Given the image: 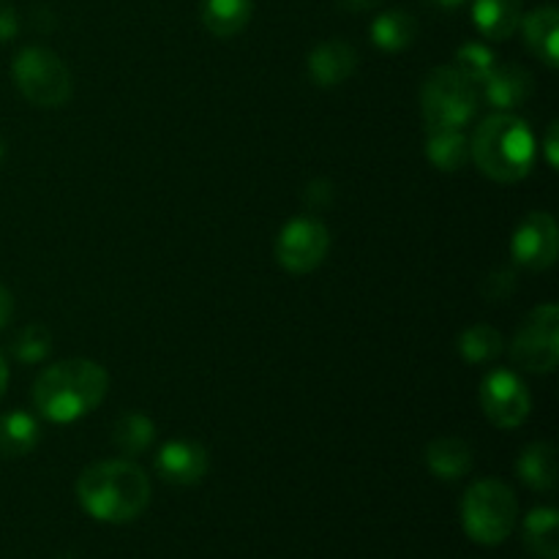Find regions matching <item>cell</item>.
<instances>
[{"mask_svg": "<svg viewBox=\"0 0 559 559\" xmlns=\"http://www.w3.org/2000/svg\"><path fill=\"white\" fill-rule=\"evenodd\" d=\"M516 473L530 489L551 491L557 486V451L549 442H533L519 456Z\"/></svg>", "mask_w": 559, "mask_h": 559, "instance_id": "ac0fdd59", "label": "cell"}, {"mask_svg": "<svg viewBox=\"0 0 559 559\" xmlns=\"http://www.w3.org/2000/svg\"><path fill=\"white\" fill-rule=\"evenodd\" d=\"M331 249L328 227L314 216H298L278 233L276 260L287 273L304 276L322 265Z\"/></svg>", "mask_w": 559, "mask_h": 559, "instance_id": "ba28073f", "label": "cell"}, {"mask_svg": "<svg viewBox=\"0 0 559 559\" xmlns=\"http://www.w3.org/2000/svg\"><path fill=\"white\" fill-rule=\"evenodd\" d=\"M533 93V76L527 69L516 63H497L486 82L480 85V98L500 112H508L513 107H522Z\"/></svg>", "mask_w": 559, "mask_h": 559, "instance_id": "7c38bea8", "label": "cell"}, {"mask_svg": "<svg viewBox=\"0 0 559 559\" xmlns=\"http://www.w3.org/2000/svg\"><path fill=\"white\" fill-rule=\"evenodd\" d=\"M506 342H502V333L495 331L491 325H473L462 333L459 338V353L467 364H489L497 355L502 353Z\"/></svg>", "mask_w": 559, "mask_h": 559, "instance_id": "cb8c5ba5", "label": "cell"}, {"mask_svg": "<svg viewBox=\"0 0 559 559\" xmlns=\"http://www.w3.org/2000/svg\"><path fill=\"white\" fill-rule=\"evenodd\" d=\"M207 451L194 440H173L158 451L156 469L167 484L173 486H194L207 473Z\"/></svg>", "mask_w": 559, "mask_h": 559, "instance_id": "8fae6325", "label": "cell"}, {"mask_svg": "<svg viewBox=\"0 0 559 559\" xmlns=\"http://www.w3.org/2000/svg\"><path fill=\"white\" fill-rule=\"evenodd\" d=\"M3 158H5V145H3V140H0V164H3Z\"/></svg>", "mask_w": 559, "mask_h": 559, "instance_id": "836d02e7", "label": "cell"}, {"mask_svg": "<svg viewBox=\"0 0 559 559\" xmlns=\"http://www.w3.org/2000/svg\"><path fill=\"white\" fill-rule=\"evenodd\" d=\"M480 407L497 429H516L530 418L533 396L522 377L508 369H497L480 385Z\"/></svg>", "mask_w": 559, "mask_h": 559, "instance_id": "9c48e42d", "label": "cell"}, {"mask_svg": "<svg viewBox=\"0 0 559 559\" xmlns=\"http://www.w3.org/2000/svg\"><path fill=\"white\" fill-rule=\"evenodd\" d=\"M559 516L551 508H535L524 519V546L535 559H559Z\"/></svg>", "mask_w": 559, "mask_h": 559, "instance_id": "44dd1931", "label": "cell"}, {"mask_svg": "<svg viewBox=\"0 0 559 559\" xmlns=\"http://www.w3.org/2000/svg\"><path fill=\"white\" fill-rule=\"evenodd\" d=\"M52 349V336L44 325H27L16 333L14 344H11V353L20 364H41L44 358Z\"/></svg>", "mask_w": 559, "mask_h": 559, "instance_id": "484cf974", "label": "cell"}, {"mask_svg": "<svg viewBox=\"0 0 559 559\" xmlns=\"http://www.w3.org/2000/svg\"><path fill=\"white\" fill-rule=\"evenodd\" d=\"M304 200H306V207H311V211H325V207L333 202V186L328 183L325 178L314 180V183L306 189Z\"/></svg>", "mask_w": 559, "mask_h": 559, "instance_id": "4316f807", "label": "cell"}, {"mask_svg": "<svg viewBox=\"0 0 559 559\" xmlns=\"http://www.w3.org/2000/svg\"><path fill=\"white\" fill-rule=\"evenodd\" d=\"M469 158L486 178L497 183H519L533 173L535 136L527 120L516 115H491L469 140Z\"/></svg>", "mask_w": 559, "mask_h": 559, "instance_id": "3957f363", "label": "cell"}, {"mask_svg": "<svg viewBox=\"0 0 559 559\" xmlns=\"http://www.w3.org/2000/svg\"><path fill=\"white\" fill-rule=\"evenodd\" d=\"M478 102L480 91L456 66H440L426 76L420 87V112H424L426 131H464V126L478 112Z\"/></svg>", "mask_w": 559, "mask_h": 559, "instance_id": "277c9868", "label": "cell"}, {"mask_svg": "<svg viewBox=\"0 0 559 559\" xmlns=\"http://www.w3.org/2000/svg\"><path fill=\"white\" fill-rule=\"evenodd\" d=\"M76 500L98 522H134L151 502V478L126 459L96 462L76 480Z\"/></svg>", "mask_w": 559, "mask_h": 559, "instance_id": "6da1fadb", "label": "cell"}, {"mask_svg": "<svg viewBox=\"0 0 559 559\" xmlns=\"http://www.w3.org/2000/svg\"><path fill=\"white\" fill-rule=\"evenodd\" d=\"M511 358L530 374H551L559 364V309L544 304L524 317L511 342Z\"/></svg>", "mask_w": 559, "mask_h": 559, "instance_id": "52a82bcc", "label": "cell"}, {"mask_svg": "<svg viewBox=\"0 0 559 559\" xmlns=\"http://www.w3.org/2000/svg\"><path fill=\"white\" fill-rule=\"evenodd\" d=\"M20 31V20H16L14 5L0 0V41H11Z\"/></svg>", "mask_w": 559, "mask_h": 559, "instance_id": "83f0119b", "label": "cell"}, {"mask_svg": "<svg viewBox=\"0 0 559 559\" xmlns=\"http://www.w3.org/2000/svg\"><path fill=\"white\" fill-rule=\"evenodd\" d=\"M5 385H9V366H5L3 355H0V399H3Z\"/></svg>", "mask_w": 559, "mask_h": 559, "instance_id": "d6a6232c", "label": "cell"}, {"mask_svg": "<svg viewBox=\"0 0 559 559\" xmlns=\"http://www.w3.org/2000/svg\"><path fill=\"white\" fill-rule=\"evenodd\" d=\"M11 317H14V295L9 293V287L0 284V331L9 325Z\"/></svg>", "mask_w": 559, "mask_h": 559, "instance_id": "f546056e", "label": "cell"}, {"mask_svg": "<svg viewBox=\"0 0 559 559\" xmlns=\"http://www.w3.org/2000/svg\"><path fill=\"white\" fill-rule=\"evenodd\" d=\"M424 3H431V5H437V9L451 11V9H459L462 3H467V0H424Z\"/></svg>", "mask_w": 559, "mask_h": 559, "instance_id": "1f68e13d", "label": "cell"}, {"mask_svg": "<svg viewBox=\"0 0 559 559\" xmlns=\"http://www.w3.org/2000/svg\"><path fill=\"white\" fill-rule=\"evenodd\" d=\"M426 158L437 169H442V173H456V169H462L469 162V140L459 129L429 131Z\"/></svg>", "mask_w": 559, "mask_h": 559, "instance_id": "7402d4cb", "label": "cell"}, {"mask_svg": "<svg viewBox=\"0 0 559 559\" xmlns=\"http://www.w3.org/2000/svg\"><path fill=\"white\" fill-rule=\"evenodd\" d=\"M355 66H358V55H355L353 44L342 41V38L317 44L309 55V74L320 87H336L347 82Z\"/></svg>", "mask_w": 559, "mask_h": 559, "instance_id": "4fadbf2b", "label": "cell"}, {"mask_svg": "<svg viewBox=\"0 0 559 559\" xmlns=\"http://www.w3.org/2000/svg\"><path fill=\"white\" fill-rule=\"evenodd\" d=\"M418 36V20L409 11L391 9L380 14L371 25V41L385 52H402Z\"/></svg>", "mask_w": 559, "mask_h": 559, "instance_id": "ffe728a7", "label": "cell"}, {"mask_svg": "<svg viewBox=\"0 0 559 559\" xmlns=\"http://www.w3.org/2000/svg\"><path fill=\"white\" fill-rule=\"evenodd\" d=\"M426 464L440 480H459L473 469V448L459 437H440L426 448Z\"/></svg>", "mask_w": 559, "mask_h": 559, "instance_id": "2e32d148", "label": "cell"}, {"mask_svg": "<svg viewBox=\"0 0 559 559\" xmlns=\"http://www.w3.org/2000/svg\"><path fill=\"white\" fill-rule=\"evenodd\" d=\"M524 38H527V47L544 60L549 69H557L559 63V14L555 5H540V9L530 11L527 16H522Z\"/></svg>", "mask_w": 559, "mask_h": 559, "instance_id": "5bb4252c", "label": "cell"}, {"mask_svg": "<svg viewBox=\"0 0 559 559\" xmlns=\"http://www.w3.org/2000/svg\"><path fill=\"white\" fill-rule=\"evenodd\" d=\"M522 0H473V22L491 41H506L522 25Z\"/></svg>", "mask_w": 559, "mask_h": 559, "instance_id": "9a60e30c", "label": "cell"}, {"mask_svg": "<svg viewBox=\"0 0 559 559\" xmlns=\"http://www.w3.org/2000/svg\"><path fill=\"white\" fill-rule=\"evenodd\" d=\"M519 502L511 486L502 480H478L462 502L464 533L480 546H500L516 530Z\"/></svg>", "mask_w": 559, "mask_h": 559, "instance_id": "5b68a950", "label": "cell"}, {"mask_svg": "<svg viewBox=\"0 0 559 559\" xmlns=\"http://www.w3.org/2000/svg\"><path fill=\"white\" fill-rule=\"evenodd\" d=\"M109 374L87 358L60 360L33 382V404L52 424H74L98 407L107 396Z\"/></svg>", "mask_w": 559, "mask_h": 559, "instance_id": "7a4b0ae2", "label": "cell"}, {"mask_svg": "<svg viewBox=\"0 0 559 559\" xmlns=\"http://www.w3.org/2000/svg\"><path fill=\"white\" fill-rule=\"evenodd\" d=\"M559 251V233L557 222L551 213L535 211L522 218L511 238L513 262L527 271H546L555 265Z\"/></svg>", "mask_w": 559, "mask_h": 559, "instance_id": "30bf717a", "label": "cell"}, {"mask_svg": "<svg viewBox=\"0 0 559 559\" xmlns=\"http://www.w3.org/2000/svg\"><path fill=\"white\" fill-rule=\"evenodd\" d=\"M254 0H202V25L218 38H233L249 25Z\"/></svg>", "mask_w": 559, "mask_h": 559, "instance_id": "e0dca14e", "label": "cell"}, {"mask_svg": "<svg viewBox=\"0 0 559 559\" xmlns=\"http://www.w3.org/2000/svg\"><path fill=\"white\" fill-rule=\"evenodd\" d=\"M153 440H156V426L142 413H126L115 420L112 442L126 456H140L153 445Z\"/></svg>", "mask_w": 559, "mask_h": 559, "instance_id": "603a6c76", "label": "cell"}, {"mask_svg": "<svg viewBox=\"0 0 559 559\" xmlns=\"http://www.w3.org/2000/svg\"><path fill=\"white\" fill-rule=\"evenodd\" d=\"M41 440L36 418L27 413H5L0 415V456L16 459L27 456Z\"/></svg>", "mask_w": 559, "mask_h": 559, "instance_id": "d6986e66", "label": "cell"}, {"mask_svg": "<svg viewBox=\"0 0 559 559\" xmlns=\"http://www.w3.org/2000/svg\"><path fill=\"white\" fill-rule=\"evenodd\" d=\"M336 3L342 5L344 11H353V14H358V11L377 9V5H380L382 0H336Z\"/></svg>", "mask_w": 559, "mask_h": 559, "instance_id": "4dcf8cb0", "label": "cell"}, {"mask_svg": "<svg viewBox=\"0 0 559 559\" xmlns=\"http://www.w3.org/2000/svg\"><path fill=\"white\" fill-rule=\"evenodd\" d=\"M495 66H497V55L491 52L486 44L469 41L456 52V69L462 71V74L467 76V80L473 82L478 91H480V85L486 82V76L491 74V69H495Z\"/></svg>", "mask_w": 559, "mask_h": 559, "instance_id": "d4e9b609", "label": "cell"}, {"mask_svg": "<svg viewBox=\"0 0 559 559\" xmlns=\"http://www.w3.org/2000/svg\"><path fill=\"white\" fill-rule=\"evenodd\" d=\"M11 76L22 96L36 107H63L71 98V74L47 47H25L11 63Z\"/></svg>", "mask_w": 559, "mask_h": 559, "instance_id": "8992f818", "label": "cell"}, {"mask_svg": "<svg viewBox=\"0 0 559 559\" xmlns=\"http://www.w3.org/2000/svg\"><path fill=\"white\" fill-rule=\"evenodd\" d=\"M557 123L549 126V131H546V142H544V151H546V162H549V167H557L559 164V140H557Z\"/></svg>", "mask_w": 559, "mask_h": 559, "instance_id": "f1b7e54d", "label": "cell"}]
</instances>
